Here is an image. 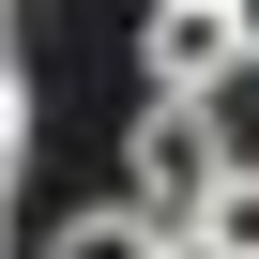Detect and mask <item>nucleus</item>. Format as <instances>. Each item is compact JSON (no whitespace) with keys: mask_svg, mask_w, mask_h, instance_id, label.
<instances>
[{"mask_svg":"<svg viewBox=\"0 0 259 259\" xmlns=\"http://www.w3.org/2000/svg\"><path fill=\"white\" fill-rule=\"evenodd\" d=\"M122 183H138L168 229H198V198L229 183V122H213V92H153L138 138H122Z\"/></svg>","mask_w":259,"mask_h":259,"instance_id":"f257e3e1","label":"nucleus"},{"mask_svg":"<svg viewBox=\"0 0 259 259\" xmlns=\"http://www.w3.org/2000/svg\"><path fill=\"white\" fill-rule=\"evenodd\" d=\"M138 61H153V92H229V76H259V61H244V16H229V0H153Z\"/></svg>","mask_w":259,"mask_h":259,"instance_id":"f03ea898","label":"nucleus"},{"mask_svg":"<svg viewBox=\"0 0 259 259\" xmlns=\"http://www.w3.org/2000/svg\"><path fill=\"white\" fill-rule=\"evenodd\" d=\"M46 259H168V213L122 183V198H92V213H61L46 229Z\"/></svg>","mask_w":259,"mask_h":259,"instance_id":"7ed1b4c3","label":"nucleus"},{"mask_svg":"<svg viewBox=\"0 0 259 259\" xmlns=\"http://www.w3.org/2000/svg\"><path fill=\"white\" fill-rule=\"evenodd\" d=\"M198 229H213L229 259H259V153H229V183L198 198Z\"/></svg>","mask_w":259,"mask_h":259,"instance_id":"20e7f679","label":"nucleus"},{"mask_svg":"<svg viewBox=\"0 0 259 259\" xmlns=\"http://www.w3.org/2000/svg\"><path fill=\"white\" fill-rule=\"evenodd\" d=\"M168 259H229V244H213V229H168Z\"/></svg>","mask_w":259,"mask_h":259,"instance_id":"39448f33","label":"nucleus"},{"mask_svg":"<svg viewBox=\"0 0 259 259\" xmlns=\"http://www.w3.org/2000/svg\"><path fill=\"white\" fill-rule=\"evenodd\" d=\"M229 16H244V61H259V0H229Z\"/></svg>","mask_w":259,"mask_h":259,"instance_id":"423d86ee","label":"nucleus"}]
</instances>
